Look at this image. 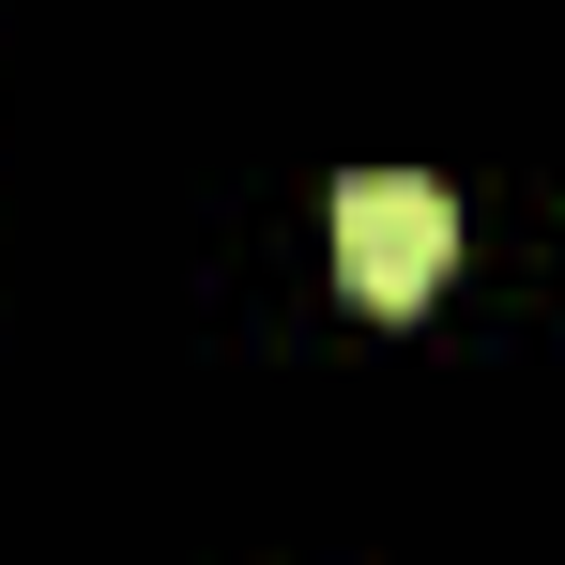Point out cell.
<instances>
[{"label":"cell","mask_w":565,"mask_h":565,"mask_svg":"<svg viewBox=\"0 0 565 565\" xmlns=\"http://www.w3.org/2000/svg\"><path fill=\"white\" fill-rule=\"evenodd\" d=\"M321 230H337V290L382 306V321H413L444 260H459V199L428 184V169H352V184L321 199Z\"/></svg>","instance_id":"cell-1"}]
</instances>
